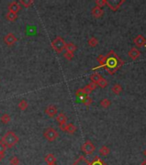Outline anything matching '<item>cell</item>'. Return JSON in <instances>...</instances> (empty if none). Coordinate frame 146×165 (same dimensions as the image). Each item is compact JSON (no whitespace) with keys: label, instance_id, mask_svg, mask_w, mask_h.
I'll list each match as a JSON object with an SVG mask.
<instances>
[{"label":"cell","instance_id":"4","mask_svg":"<svg viewBox=\"0 0 146 165\" xmlns=\"http://www.w3.org/2000/svg\"><path fill=\"white\" fill-rule=\"evenodd\" d=\"M43 135H44V138H45L47 141H49V142H53V141L56 140V138H58V136H59L58 132H57L54 128H53V127H49L47 129H46V130L44 131Z\"/></svg>","mask_w":146,"mask_h":165},{"label":"cell","instance_id":"9","mask_svg":"<svg viewBox=\"0 0 146 165\" xmlns=\"http://www.w3.org/2000/svg\"><path fill=\"white\" fill-rule=\"evenodd\" d=\"M45 112H46V114H47L49 117L53 118V117L57 115L58 109H57V107H55L54 105H49L48 107L46 108Z\"/></svg>","mask_w":146,"mask_h":165},{"label":"cell","instance_id":"38","mask_svg":"<svg viewBox=\"0 0 146 165\" xmlns=\"http://www.w3.org/2000/svg\"><path fill=\"white\" fill-rule=\"evenodd\" d=\"M4 157V154H0V162H1V160H2Z\"/></svg>","mask_w":146,"mask_h":165},{"label":"cell","instance_id":"23","mask_svg":"<svg viewBox=\"0 0 146 165\" xmlns=\"http://www.w3.org/2000/svg\"><path fill=\"white\" fill-rule=\"evenodd\" d=\"M0 120H1V122L4 123V124H8L10 120H11V117H10V115H8V114H4L2 116L0 117Z\"/></svg>","mask_w":146,"mask_h":165},{"label":"cell","instance_id":"11","mask_svg":"<svg viewBox=\"0 0 146 165\" xmlns=\"http://www.w3.org/2000/svg\"><path fill=\"white\" fill-rule=\"evenodd\" d=\"M91 14H92V16H93L95 18H100V17H101L103 16L104 10H102L101 8H100V7L96 6V7H94V8L91 10Z\"/></svg>","mask_w":146,"mask_h":165},{"label":"cell","instance_id":"26","mask_svg":"<svg viewBox=\"0 0 146 165\" xmlns=\"http://www.w3.org/2000/svg\"><path fill=\"white\" fill-rule=\"evenodd\" d=\"M98 43H99V41H98V40L96 37H91L90 39L88 40V44L91 48H96L98 45Z\"/></svg>","mask_w":146,"mask_h":165},{"label":"cell","instance_id":"2","mask_svg":"<svg viewBox=\"0 0 146 165\" xmlns=\"http://www.w3.org/2000/svg\"><path fill=\"white\" fill-rule=\"evenodd\" d=\"M1 141L4 144L6 148H12L13 146H15L19 142V137L17 136L14 132L8 131L3 136Z\"/></svg>","mask_w":146,"mask_h":165},{"label":"cell","instance_id":"30","mask_svg":"<svg viewBox=\"0 0 146 165\" xmlns=\"http://www.w3.org/2000/svg\"><path fill=\"white\" fill-rule=\"evenodd\" d=\"M92 102H93V101H92V98L88 97V96H86L85 97H83V104H84L85 106H87V107H88V106L91 105Z\"/></svg>","mask_w":146,"mask_h":165},{"label":"cell","instance_id":"10","mask_svg":"<svg viewBox=\"0 0 146 165\" xmlns=\"http://www.w3.org/2000/svg\"><path fill=\"white\" fill-rule=\"evenodd\" d=\"M8 8H9V11L10 12H13V13H17V12L21 10V5H20L18 2L13 1V2H11L10 4H9Z\"/></svg>","mask_w":146,"mask_h":165},{"label":"cell","instance_id":"17","mask_svg":"<svg viewBox=\"0 0 146 165\" xmlns=\"http://www.w3.org/2000/svg\"><path fill=\"white\" fill-rule=\"evenodd\" d=\"M56 120L59 124H65L67 122V117L65 114L60 113V114H58V116L56 117Z\"/></svg>","mask_w":146,"mask_h":165},{"label":"cell","instance_id":"31","mask_svg":"<svg viewBox=\"0 0 146 165\" xmlns=\"http://www.w3.org/2000/svg\"><path fill=\"white\" fill-rule=\"evenodd\" d=\"M19 163H20L19 158H18L17 156H14L10 157V165H18L19 164Z\"/></svg>","mask_w":146,"mask_h":165},{"label":"cell","instance_id":"3","mask_svg":"<svg viewBox=\"0 0 146 165\" xmlns=\"http://www.w3.org/2000/svg\"><path fill=\"white\" fill-rule=\"evenodd\" d=\"M65 44H66V42L61 36H57L52 41V48L56 53H60L63 52V50H65Z\"/></svg>","mask_w":146,"mask_h":165},{"label":"cell","instance_id":"12","mask_svg":"<svg viewBox=\"0 0 146 165\" xmlns=\"http://www.w3.org/2000/svg\"><path fill=\"white\" fill-rule=\"evenodd\" d=\"M96 86H97V84H95V83H93V82H91V83H89L88 84H87L85 87L83 89V90L85 96H88L94 89H96Z\"/></svg>","mask_w":146,"mask_h":165},{"label":"cell","instance_id":"7","mask_svg":"<svg viewBox=\"0 0 146 165\" xmlns=\"http://www.w3.org/2000/svg\"><path fill=\"white\" fill-rule=\"evenodd\" d=\"M133 42H134V44L136 45L137 48H142V47L145 46L146 39L143 35H137L136 38L134 39Z\"/></svg>","mask_w":146,"mask_h":165},{"label":"cell","instance_id":"36","mask_svg":"<svg viewBox=\"0 0 146 165\" xmlns=\"http://www.w3.org/2000/svg\"><path fill=\"white\" fill-rule=\"evenodd\" d=\"M6 149H7L6 146H4V144L0 140V154H4Z\"/></svg>","mask_w":146,"mask_h":165},{"label":"cell","instance_id":"16","mask_svg":"<svg viewBox=\"0 0 146 165\" xmlns=\"http://www.w3.org/2000/svg\"><path fill=\"white\" fill-rule=\"evenodd\" d=\"M17 17H18V15L17 13H13V12H10V11H8L5 15V18L10 22H15L17 19Z\"/></svg>","mask_w":146,"mask_h":165},{"label":"cell","instance_id":"34","mask_svg":"<svg viewBox=\"0 0 146 165\" xmlns=\"http://www.w3.org/2000/svg\"><path fill=\"white\" fill-rule=\"evenodd\" d=\"M76 97H78V98H82V99H83V97H86L84 92H83V89H78V91L76 92Z\"/></svg>","mask_w":146,"mask_h":165},{"label":"cell","instance_id":"39","mask_svg":"<svg viewBox=\"0 0 146 165\" xmlns=\"http://www.w3.org/2000/svg\"><path fill=\"white\" fill-rule=\"evenodd\" d=\"M141 165H146V160H145V161H143V162L141 163Z\"/></svg>","mask_w":146,"mask_h":165},{"label":"cell","instance_id":"21","mask_svg":"<svg viewBox=\"0 0 146 165\" xmlns=\"http://www.w3.org/2000/svg\"><path fill=\"white\" fill-rule=\"evenodd\" d=\"M101 78H102V77L101 76V74H99L97 72L93 73V74L90 76V80H91V82H93V83H95V84H97V83Z\"/></svg>","mask_w":146,"mask_h":165},{"label":"cell","instance_id":"27","mask_svg":"<svg viewBox=\"0 0 146 165\" xmlns=\"http://www.w3.org/2000/svg\"><path fill=\"white\" fill-rule=\"evenodd\" d=\"M18 3H19V4L23 5L25 8H29V7H30V5L33 4L34 1L33 0H19Z\"/></svg>","mask_w":146,"mask_h":165},{"label":"cell","instance_id":"28","mask_svg":"<svg viewBox=\"0 0 146 165\" xmlns=\"http://www.w3.org/2000/svg\"><path fill=\"white\" fill-rule=\"evenodd\" d=\"M112 91H113V93H114L115 95H119L120 94V92L122 91V87L119 85V84H114L113 87H112Z\"/></svg>","mask_w":146,"mask_h":165},{"label":"cell","instance_id":"6","mask_svg":"<svg viewBox=\"0 0 146 165\" xmlns=\"http://www.w3.org/2000/svg\"><path fill=\"white\" fill-rule=\"evenodd\" d=\"M4 41L7 46L11 47L17 41V38L16 37V35L13 33H8L7 35H5L4 36Z\"/></svg>","mask_w":146,"mask_h":165},{"label":"cell","instance_id":"37","mask_svg":"<svg viewBox=\"0 0 146 165\" xmlns=\"http://www.w3.org/2000/svg\"><path fill=\"white\" fill-rule=\"evenodd\" d=\"M66 124H67V123H65V124H59V128H60V130H61V131H64V132H65Z\"/></svg>","mask_w":146,"mask_h":165},{"label":"cell","instance_id":"13","mask_svg":"<svg viewBox=\"0 0 146 165\" xmlns=\"http://www.w3.org/2000/svg\"><path fill=\"white\" fill-rule=\"evenodd\" d=\"M71 165H90V162L88 161V159L85 156H80L79 158H78Z\"/></svg>","mask_w":146,"mask_h":165},{"label":"cell","instance_id":"18","mask_svg":"<svg viewBox=\"0 0 146 165\" xmlns=\"http://www.w3.org/2000/svg\"><path fill=\"white\" fill-rule=\"evenodd\" d=\"M77 131V127L74 126L73 124L70 123V124H66V128H65V132L69 133V134H74Z\"/></svg>","mask_w":146,"mask_h":165},{"label":"cell","instance_id":"33","mask_svg":"<svg viewBox=\"0 0 146 165\" xmlns=\"http://www.w3.org/2000/svg\"><path fill=\"white\" fill-rule=\"evenodd\" d=\"M64 57L66 58L68 61H70L74 58V53H70V52H65L64 53Z\"/></svg>","mask_w":146,"mask_h":165},{"label":"cell","instance_id":"20","mask_svg":"<svg viewBox=\"0 0 146 165\" xmlns=\"http://www.w3.org/2000/svg\"><path fill=\"white\" fill-rule=\"evenodd\" d=\"M90 165H107V164H106V163H104V161H103L101 158H100L98 156H95V158L93 159V161L90 163Z\"/></svg>","mask_w":146,"mask_h":165},{"label":"cell","instance_id":"24","mask_svg":"<svg viewBox=\"0 0 146 165\" xmlns=\"http://www.w3.org/2000/svg\"><path fill=\"white\" fill-rule=\"evenodd\" d=\"M28 107H29V103H28V102L26 100H22L18 103V108L20 110H22V111L26 110L28 108Z\"/></svg>","mask_w":146,"mask_h":165},{"label":"cell","instance_id":"25","mask_svg":"<svg viewBox=\"0 0 146 165\" xmlns=\"http://www.w3.org/2000/svg\"><path fill=\"white\" fill-rule=\"evenodd\" d=\"M98 63L100 64V66H98L99 67H104L105 66V63H106V55H99V57L97 58Z\"/></svg>","mask_w":146,"mask_h":165},{"label":"cell","instance_id":"29","mask_svg":"<svg viewBox=\"0 0 146 165\" xmlns=\"http://www.w3.org/2000/svg\"><path fill=\"white\" fill-rule=\"evenodd\" d=\"M110 105H111V102L108 99H107V98H105V99H103V100L101 101V106L103 107V108H107Z\"/></svg>","mask_w":146,"mask_h":165},{"label":"cell","instance_id":"5","mask_svg":"<svg viewBox=\"0 0 146 165\" xmlns=\"http://www.w3.org/2000/svg\"><path fill=\"white\" fill-rule=\"evenodd\" d=\"M81 150H82V151L83 153H85L87 155H90V154H92L96 151V146H94V144L90 140H87L82 146Z\"/></svg>","mask_w":146,"mask_h":165},{"label":"cell","instance_id":"22","mask_svg":"<svg viewBox=\"0 0 146 165\" xmlns=\"http://www.w3.org/2000/svg\"><path fill=\"white\" fill-rule=\"evenodd\" d=\"M99 153L103 156H107L109 153H110V149L106 146H103L101 147V149L99 150Z\"/></svg>","mask_w":146,"mask_h":165},{"label":"cell","instance_id":"14","mask_svg":"<svg viewBox=\"0 0 146 165\" xmlns=\"http://www.w3.org/2000/svg\"><path fill=\"white\" fill-rule=\"evenodd\" d=\"M128 55H129V57L132 58V60H136L137 58L140 56V52L137 48H131V50L129 51Z\"/></svg>","mask_w":146,"mask_h":165},{"label":"cell","instance_id":"40","mask_svg":"<svg viewBox=\"0 0 146 165\" xmlns=\"http://www.w3.org/2000/svg\"><path fill=\"white\" fill-rule=\"evenodd\" d=\"M144 155H145L146 156V149H145V151H144Z\"/></svg>","mask_w":146,"mask_h":165},{"label":"cell","instance_id":"19","mask_svg":"<svg viewBox=\"0 0 146 165\" xmlns=\"http://www.w3.org/2000/svg\"><path fill=\"white\" fill-rule=\"evenodd\" d=\"M65 49L66 50V52H70V53H73L77 50V46L71 42L70 43H66L65 44Z\"/></svg>","mask_w":146,"mask_h":165},{"label":"cell","instance_id":"32","mask_svg":"<svg viewBox=\"0 0 146 165\" xmlns=\"http://www.w3.org/2000/svg\"><path fill=\"white\" fill-rule=\"evenodd\" d=\"M107 79H105L104 78H102L99 82L97 83V85H99L101 88H106L107 86Z\"/></svg>","mask_w":146,"mask_h":165},{"label":"cell","instance_id":"35","mask_svg":"<svg viewBox=\"0 0 146 165\" xmlns=\"http://www.w3.org/2000/svg\"><path fill=\"white\" fill-rule=\"evenodd\" d=\"M96 4L97 7L101 8V7H103L105 4H107V1H106V0H96Z\"/></svg>","mask_w":146,"mask_h":165},{"label":"cell","instance_id":"15","mask_svg":"<svg viewBox=\"0 0 146 165\" xmlns=\"http://www.w3.org/2000/svg\"><path fill=\"white\" fill-rule=\"evenodd\" d=\"M56 161H57L56 157L52 153H49L45 156V162L47 164V165H55Z\"/></svg>","mask_w":146,"mask_h":165},{"label":"cell","instance_id":"1","mask_svg":"<svg viewBox=\"0 0 146 165\" xmlns=\"http://www.w3.org/2000/svg\"><path fill=\"white\" fill-rule=\"evenodd\" d=\"M123 65H124L123 60L119 58L114 51H110L106 55V63L104 68L106 69V71L109 74L111 75L114 74Z\"/></svg>","mask_w":146,"mask_h":165},{"label":"cell","instance_id":"8","mask_svg":"<svg viewBox=\"0 0 146 165\" xmlns=\"http://www.w3.org/2000/svg\"><path fill=\"white\" fill-rule=\"evenodd\" d=\"M124 2H125L124 0H122V1H113V2H108V1H107V4L111 10H114V11H116Z\"/></svg>","mask_w":146,"mask_h":165}]
</instances>
